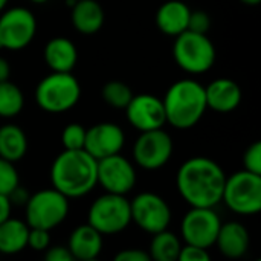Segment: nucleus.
Instances as JSON below:
<instances>
[{"label":"nucleus","mask_w":261,"mask_h":261,"mask_svg":"<svg viewBox=\"0 0 261 261\" xmlns=\"http://www.w3.org/2000/svg\"><path fill=\"white\" fill-rule=\"evenodd\" d=\"M225 182L223 168L205 156L190 158L176 174L177 193L191 208H216L222 203Z\"/></svg>","instance_id":"nucleus-1"},{"label":"nucleus","mask_w":261,"mask_h":261,"mask_svg":"<svg viewBox=\"0 0 261 261\" xmlns=\"http://www.w3.org/2000/svg\"><path fill=\"white\" fill-rule=\"evenodd\" d=\"M52 188L70 199L90 194L98 185V161L86 150H63L50 165Z\"/></svg>","instance_id":"nucleus-2"},{"label":"nucleus","mask_w":261,"mask_h":261,"mask_svg":"<svg viewBox=\"0 0 261 261\" xmlns=\"http://www.w3.org/2000/svg\"><path fill=\"white\" fill-rule=\"evenodd\" d=\"M167 124L177 130H188L200 122L206 112L205 87L191 78L173 83L164 99Z\"/></svg>","instance_id":"nucleus-3"},{"label":"nucleus","mask_w":261,"mask_h":261,"mask_svg":"<svg viewBox=\"0 0 261 261\" xmlns=\"http://www.w3.org/2000/svg\"><path fill=\"white\" fill-rule=\"evenodd\" d=\"M81 98L80 81L70 73L52 72L35 87V102L46 113H64L72 110Z\"/></svg>","instance_id":"nucleus-4"},{"label":"nucleus","mask_w":261,"mask_h":261,"mask_svg":"<svg viewBox=\"0 0 261 261\" xmlns=\"http://www.w3.org/2000/svg\"><path fill=\"white\" fill-rule=\"evenodd\" d=\"M70 203L54 188H44L29 196L24 205V222L29 228L52 231L69 216Z\"/></svg>","instance_id":"nucleus-5"},{"label":"nucleus","mask_w":261,"mask_h":261,"mask_svg":"<svg viewBox=\"0 0 261 261\" xmlns=\"http://www.w3.org/2000/svg\"><path fill=\"white\" fill-rule=\"evenodd\" d=\"M87 223L102 237L121 234L132 225L130 200L125 196L101 194L89 206Z\"/></svg>","instance_id":"nucleus-6"},{"label":"nucleus","mask_w":261,"mask_h":261,"mask_svg":"<svg viewBox=\"0 0 261 261\" xmlns=\"http://www.w3.org/2000/svg\"><path fill=\"white\" fill-rule=\"evenodd\" d=\"M173 57L176 64L193 75L208 72L216 63V46L206 34L185 31L174 37Z\"/></svg>","instance_id":"nucleus-7"},{"label":"nucleus","mask_w":261,"mask_h":261,"mask_svg":"<svg viewBox=\"0 0 261 261\" xmlns=\"http://www.w3.org/2000/svg\"><path fill=\"white\" fill-rule=\"evenodd\" d=\"M222 202L234 214H258L261 210V176L246 170L226 176Z\"/></svg>","instance_id":"nucleus-8"},{"label":"nucleus","mask_w":261,"mask_h":261,"mask_svg":"<svg viewBox=\"0 0 261 261\" xmlns=\"http://www.w3.org/2000/svg\"><path fill=\"white\" fill-rule=\"evenodd\" d=\"M132 223L153 236L170 228L173 213L168 202L151 191H142L130 200Z\"/></svg>","instance_id":"nucleus-9"},{"label":"nucleus","mask_w":261,"mask_h":261,"mask_svg":"<svg viewBox=\"0 0 261 261\" xmlns=\"http://www.w3.org/2000/svg\"><path fill=\"white\" fill-rule=\"evenodd\" d=\"M37 34V18L24 6H14L0 12V49L21 50Z\"/></svg>","instance_id":"nucleus-10"},{"label":"nucleus","mask_w":261,"mask_h":261,"mask_svg":"<svg viewBox=\"0 0 261 261\" xmlns=\"http://www.w3.org/2000/svg\"><path fill=\"white\" fill-rule=\"evenodd\" d=\"M222 223L216 208H191L182 217L180 240L190 246L211 249Z\"/></svg>","instance_id":"nucleus-11"},{"label":"nucleus","mask_w":261,"mask_h":261,"mask_svg":"<svg viewBox=\"0 0 261 261\" xmlns=\"http://www.w3.org/2000/svg\"><path fill=\"white\" fill-rule=\"evenodd\" d=\"M173 139L164 130L142 132L132 148V156L135 164L147 171H156L164 168L173 156Z\"/></svg>","instance_id":"nucleus-12"},{"label":"nucleus","mask_w":261,"mask_h":261,"mask_svg":"<svg viewBox=\"0 0 261 261\" xmlns=\"http://www.w3.org/2000/svg\"><path fill=\"white\" fill-rule=\"evenodd\" d=\"M138 174L132 161L121 153L98 161V185L104 193L127 196L136 187Z\"/></svg>","instance_id":"nucleus-13"},{"label":"nucleus","mask_w":261,"mask_h":261,"mask_svg":"<svg viewBox=\"0 0 261 261\" xmlns=\"http://www.w3.org/2000/svg\"><path fill=\"white\" fill-rule=\"evenodd\" d=\"M124 110L127 121L139 133L158 130L167 124L162 99L151 93L133 95L132 101Z\"/></svg>","instance_id":"nucleus-14"},{"label":"nucleus","mask_w":261,"mask_h":261,"mask_svg":"<svg viewBox=\"0 0 261 261\" xmlns=\"http://www.w3.org/2000/svg\"><path fill=\"white\" fill-rule=\"evenodd\" d=\"M124 144V130L115 122H99L86 130L84 150L96 161L119 154Z\"/></svg>","instance_id":"nucleus-15"},{"label":"nucleus","mask_w":261,"mask_h":261,"mask_svg":"<svg viewBox=\"0 0 261 261\" xmlns=\"http://www.w3.org/2000/svg\"><path fill=\"white\" fill-rule=\"evenodd\" d=\"M214 246L219 249V252L223 257L229 260H240L249 251L251 234L243 223L237 220H231L222 223Z\"/></svg>","instance_id":"nucleus-16"},{"label":"nucleus","mask_w":261,"mask_h":261,"mask_svg":"<svg viewBox=\"0 0 261 261\" xmlns=\"http://www.w3.org/2000/svg\"><path fill=\"white\" fill-rule=\"evenodd\" d=\"M206 107L217 113H231L237 110L243 93L240 86L229 78H217L205 87Z\"/></svg>","instance_id":"nucleus-17"},{"label":"nucleus","mask_w":261,"mask_h":261,"mask_svg":"<svg viewBox=\"0 0 261 261\" xmlns=\"http://www.w3.org/2000/svg\"><path fill=\"white\" fill-rule=\"evenodd\" d=\"M69 252L76 261L98 258L104 248V237L89 223L76 226L67 240Z\"/></svg>","instance_id":"nucleus-18"},{"label":"nucleus","mask_w":261,"mask_h":261,"mask_svg":"<svg viewBox=\"0 0 261 261\" xmlns=\"http://www.w3.org/2000/svg\"><path fill=\"white\" fill-rule=\"evenodd\" d=\"M191 9L182 0H168L162 3L156 12V26L158 29L170 37H177L182 32L188 31Z\"/></svg>","instance_id":"nucleus-19"},{"label":"nucleus","mask_w":261,"mask_h":261,"mask_svg":"<svg viewBox=\"0 0 261 261\" xmlns=\"http://www.w3.org/2000/svg\"><path fill=\"white\" fill-rule=\"evenodd\" d=\"M44 61L52 72H72L78 61L76 46L66 37H54L44 46Z\"/></svg>","instance_id":"nucleus-20"},{"label":"nucleus","mask_w":261,"mask_h":261,"mask_svg":"<svg viewBox=\"0 0 261 261\" xmlns=\"http://www.w3.org/2000/svg\"><path fill=\"white\" fill-rule=\"evenodd\" d=\"M70 20L80 34H96L106 20L104 8L96 0H76L72 5Z\"/></svg>","instance_id":"nucleus-21"},{"label":"nucleus","mask_w":261,"mask_h":261,"mask_svg":"<svg viewBox=\"0 0 261 261\" xmlns=\"http://www.w3.org/2000/svg\"><path fill=\"white\" fill-rule=\"evenodd\" d=\"M29 226L24 220L9 217L0 223V254L17 255L28 248Z\"/></svg>","instance_id":"nucleus-22"},{"label":"nucleus","mask_w":261,"mask_h":261,"mask_svg":"<svg viewBox=\"0 0 261 261\" xmlns=\"http://www.w3.org/2000/svg\"><path fill=\"white\" fill-rule=\"evenodd\" d=\"M28 151V138L21 127L5 124L0 127V158L12 164L21 161Z\"/></svg>","instance_id":"nucleus-23"},{"label":"nucleus","mask_w":261,"mask_h":261,"mask_svg":"<svg viewBox=\"0 0 261 261\" xmlns=\"http://www.w3.org/2000/svg\"><path fill=\"white\" fill-rule=\"evenodd\" d=\"M182 240L179 236L165 229L162 232L153 234L148 246V255L151 261H177L182 249Z\"/></svg>","instance_id":"nucleus-24"},{"label":"nucleus","mask_w":261,"mask_h":261,"mask_svg":"<svg viewBox=\"0 0 261 261\" xmlns=\"http://www.w3.org/2000/svg\"><path fill=\"white\" fill-rule=\"evenodd\" d=\"M23 106L24 96L20 87L11 83L9 80L0 83V118L9 119L20 115Z\"/></svg>","instance_id":"nucleus-25"},{"label":"nucleus","mask_w":261,"mask_h":261,"mask_svg":"<svg viewBox=\"0 0 261 261\" xmlns=\"http://www.w3.org/2000/svg\"><path fill=\"white\" fill-rule=\"evenodd\" d=\"M101 96L110 107L125 109L133 98V92L122 81H109L102 86Z\"/></svg>","instance_id":"nucleus-26"},{"label":"nucleus","mask_w":261,"mask_h":261,"mask_svg":"<svg viewBox=\"0 0 261 261\" xmlns=\"http://www.w3.org/2000/svg\"><path fill=\"white\" fill-rule=\"evenodd\" d=\"M20 185V176L15 165L0 158V194L9 196Z\"/></svg>","instance_id":"nucleus-27"},{"label":"nucleus","mask_w":261,"mask_h":261,"mask_svg":"<svg viewBox=\"0 0 261 261\" xmlns=\"http://www.w3.org/2000/svg\"><path fill=\"white\" fill-rule=\"evenodd\" d=\"M86 128L81 124H69L61 132V144L64 150H84Z\"/></svg>","instance_id":"nucleus-28"},{"label":"nucleus","mask_w":261,"mask_h":261,"mask_svg":"<svg viewBox=\"0 0 261 261\" xmlns=\"http://www.w3.org/2000/svg\"><path fill=\"white\" fill-rule=\"evenodd\" d=\"M243 170L261 176V142L255 141L251 144L243 154Z\"/></svg>","instance_id":"nucleus-29"},{"label":"nucleus","mask_w":261,"mask_h":261,"mask_svg":"<svg viewBox=\"0 0 261 261\" xmlns=\"http://www.w3.org/2000/svg\"><path fill=\"white\" fill-rule=\"evenodd\" d=\"M28 248H31L35 252L47 251L50 248V231L38 229V228H29Z\"/></svg>","instance_id":"nucleus-30"},{"label":"nucleus","mask_w":261,"mask_h":261,"mask_svg":"<svg viewBox=\"0 0 261 261\" xmlns=\"http://www.w3.org/2000/svg\"><path fill=\"white\" fill-rule=\"evenodd\" d=\"M210 28H211V17L206 11L202 9L191 11L188 20V31L196 34H208Z\"/></svg>","instance_id":"nucleus-31"},{"label":"nucleus","mask_w":261,"mask_h":261,"mask_svg":"<svg viewBox=\"0 0 261 261\" xmlns=\"http://www.w3.org/2000/svg\"><path fill=\"white\" fill-rule=\"evenodd\" d=\"M177 261H213V257L210 254V249L184 245L177 257Z\"/></svg>","instance_id":"nucleus-32"},{"label":"nucleus","mask_w":261,"mask_h":261,"mask_svg":"<svg viewBox=\"0 0 261 261\" xmlns=\"http://www.w3.org/2000/svg\"><path fill=\"white\" fill-rule=\"evenodd\" d=\"M112 261H151L147 251L139 248H127L121 249Z\"/></svg>","instance_id":"nucleus-33"},{"label":"nucleus","mask_w":261,"mask_h":261,"mask_svg":"<svg viewBox=\"0 0 261 261\" xmlns=\"http://www.w3.org/2000/svg\"><path fill=\"white\" fill-rule=\"evenodd\" d=\"M44 261H76L66 246H52L46 251Z\"/></svg>","instance_id":"nucleus-34"},{"label":"nucleus","mask_w":261,"mask_h":261,"mask_svg":"<svg viewBox=\"0 0 261 261\" xmlns=\"http://www.w3.org/2000/svg\"><path fill=\"white\" fill-rule=\"evenodd\" d=\"M29 193L26 191V188H23V187H17L9 196H8V199H9V202H11V205H18V206H24L26 205V202H28V199H29Z\"/></svg>","instance_id":"nucleus-35"},{"label":"nucleus","mask_w":261,"mask_h":261,"mask_svg":"<svg viewBox=\"0 0 261 261\" xmlns=\"http://www.w3.org/2000/svg\"><path fill=\"white\" fill-rule=\"evenodd\" d=\"M11 211H12V205H11L8 196L0 194V223H3L6 219L11 217Z\"/></svg>","instance_id":"nucleus-36"},{"label":"nucleus","mask_w":261,"mask_h":261,"mask_svg":"<svg viewBox=\"0 0 261 261\" xmlns=\"http://www.w3.org/2000/svg\"><path fill=\"white\" fill-rule=\"evenodd\" d=\"M9 76H11V66L6 61V58L0 57V83L8 81Z\"/></svg>","instance_id":"nucleus-37"},{"label":"nucleus","mask_w":261,"mask_h":261,"mask_svg":"<svg viewBox=\"0 0 261 261\" xmlns=\"http://www.w3.org/2000/svg\"><path fill=\"white\" fill-rule=\"evenodd\" d=\"M243 5H248V6H257V5H260L261 0H240Z\"/></svg>","instance_id":"nucleus-38"},{"label":"nucleus","mask_w":261,"mask_h":261,"mask_svg":"<svg viewBox=\"0 0 261 261\" xmlns=\"http://www.w3.org/2000/svg\"><path fill=\"white\" fill-rule=\"evenodd\" d=\"M8 2H9V0H0V12H3V11H5V8H6Z\"/></svg>","instance_id":"nucleus-39"},{"label":"nucleus","mask_w":261,"mask_h":261,"mask_svg":"<svg viewBox=\"0 0 261 261\" xmlns=\"http://www.w3.org/2000/svg\"><path fill=\"white\" fill-rule=\"evenodd\" d=\"M32 3H37V5H43V3H46V2H49V0H31Z\"/></svg>","instance_id":"nucleus-40"},{"label":"nucleus","mask_w":261,"mask_h":261,"mask_svg":"<svg viewBox=\"0 0 261 261\" xmlns=\"http://www.w3.org/2000/svg\"><path fill=\"white\" fill-rule=\"evenodd\" d=\"M67 2H69V5H70V6H72V5H73V3H75V2H76V0H67Z\"/></svg>","instance_id":"nucleus-41"},{"label":"nucleus","mask_w":261,"mask_h":261,"mask_svg":"<svg viewBox=\"0 0 261 261\" xmlns=\"http://www.w3.org/2000/svg\"><path fill=\"white\" fill-rule=\"evenodd\" d=\"M84 261H99L98 258H93V260H84Z\"/></svg>","instance_id":"nucleus-42"},{"label":"nucleus","mask_w":261,"mask_h":261,"mask_svg":"<svg viewBox=\"0 0 261 261\" xmlns=\"http://www.w3.org/2000/svg\"><path fill=\"white\" fill-rule=\"evenodd\" d=\"M255 261H260V260H255Z\"/></svg>","instance_id":"nucleus-43"}]
</instances>
